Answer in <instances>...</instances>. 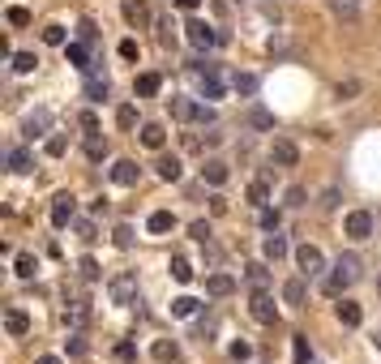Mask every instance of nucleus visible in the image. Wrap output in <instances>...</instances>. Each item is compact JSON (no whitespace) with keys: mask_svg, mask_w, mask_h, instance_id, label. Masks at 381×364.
I'll list each match as a JSON object with an SVG mask.
<instances>
[{"mask_svg":"<svg viewBox=\"0 0 381 364\" xmlns=\"http://www.w3.org/2000/svg\"><path fill=\"white\" fill-rule=\"evenodd\" d=\"M13 270H18V279H35V270H39V262L30 253H18V262H13Z\"/></svg>","mask_w":381,"mask_h":364,"instance_id":"29","label":"nucleus"},{"mask_svg":"<svg viewBox=\"0 0 381 364\" xmlns=\"http://www.w3.org/2000/svg\"><path fill=\"white\" fill-rule=\"evenodd\" d=\"M43 43H47V47H65V43H69L65 26H47V30H43Z\"/></svg>","mask_w":381,"mask_h":364,"instance_id":"36","label":"nucleus"},{"mask_svg":"<svg viewBox=\"0 0 381 364\" xmlns=\"http://www.w3.org/2000/svg\"><path fill=\"white\" fill-rule=\"evenodd\" d=\"M176 5H180L185 13H193V9H197V0H176Z\"/></svg>","mask_w":381,"mask_h":364,"instance_id":"56","label":"nucleus"},{"mask_svg":"<svg viewBox=\"0 0 381 364\" xmlns=\"http://www.w3.org/2000/svg\"><path fill=\"white\" fill-rule=\"evenodd\" d=\"M210 211L214 215H227V197H210Z\"/></svg>","mask_w":381,"mask_h":364,"instance_id":"52","label":"nucleus"},{"mask_svg":"<svg viewBox=\"0 0 381 364\" xmlns=\"http://www.w3.org/2000/svg\"><path fill=\"white\" fill-rule=\"evenodd\" d=\"M201 176H206L210 184H227V163H223V159H206Z\"/></svg>","mask_w":381,"mask_h":364,"instance_id":"21","label":"nucleus"},{"mask_svg":"<svg viewBox=\"0 0 381 364\" xmlns=\"http://www.w3.org/2000/svg\"><path fill=\"white\" fill-rule=\"evenodd\" d=\"M172 279H176V283H193V266L185 262V257H176V262H172Z\"/></svg>","mask_w":381,"mask_h":364,"instance_id":"38","label":"nucleus"},{"mask_svg":"<svg viewBox=\"0 0 381 364\" xmlns=\"http://www.w3.org/2000/svg\"><path fill=\"white\" fill-rule=\"evenodd\" d=\"M185 30H189V43H193L197 51H206V47H219V43H227V30H214V26H206V22H189Z\"/></svg>","mask_w":381,"mask_h":364,"instance_id":"3","label":"nucleus"},{"mask_svg":"<svg viewBox=\"0 0 381 364\" xmlns=\"http://www.w3.org/2000/svg\"><path fill=\"white\" fill-rule=\"evenodd\" d=\"M172 313H176V318H193V313H197V300H193V296H176V300H172Z\"/></svg>","mask_w":381,"mask_h":364,"instance_id":"31","label":"nucleus"},{"mask_svg":"<svg viewBox=\"0 0 381 364\" xmlns=\"http://www.w3.org/2000/svg\"><path fill=\"white\" fill-rule=\"evenodd\" d=\"M172 116H176V120L210 125V120H214V108H210V103H193V99H172Z\"/></svg>","mask_w":381,"mask_h":364,"instance_id":"2","label":"nucleus"},{"mask_svg":"<svg viewBox=\"0 0 381 364\" xmlns=\"http://www.w3.org/2000/svg\"><path fill=\"white\" fill-rule=\"evenodd\" d=\"M35 364H65V360H61V356H39Z\"/></svg>","mask_w":381,"mask_h":364,"instance_id":"55","label":"nucleus"},{"mask_svg":"<svg viewBox=\"0 0 381 364\" xmlns=\"http://www.w3.org/2000/svg\"><path fill=\"white\" fill-rule=\"evenodd\" d=\"M116 356H120V360H137V347H133V343H120Z\"/></svg>","mask_w":381,"mask_h":364,"instance_id":"51","label":"nucleus"},{"mask_svg":"<svg viewBox=\"0 0 381 364\" xmlns=\"http://www.w3.org/2000/svg\"><path fill=\"white\" fill-rule=\"evenodd\" d=\"M163 142H168L163 125H142V146H146V150H163Z\"/></svg>","mask_w":381,"mask_h":364,"instance_id":"20","label":"nucleus"},{"mask_svg":"<svg viewBox=\"0 0 381 364\" xmlns=\"http://www.w3.org/2000/svg\"><path fill=\"white\" fill-rule=\"evenodd\" d=\"M244 279H249L257 291H266V287H270V270H266V262H253V266H244Z\"/></svg>","mask_w":381,"mask_h":364,"instance_id":"23","label":"nucleus"},{"mask_svg":"<svg viewBox=\"0 0 381 364\" xmlns=\"http://www.w3.org/2000/svg\"><path fill=\"white\" fill-rule=\"evenodd\" d=\"M261 253H266V262H283V257H287V236L270 232V236L261 240Z\"/></svg>","mask_w":381,"mask_h":364,"instance_id":"13","label":"nucleus"},{"mask_svg":"<svg viewBox=\"0 0 381 364\" xmlns=\"http://www.w3.org/2000/svg\"><path fill=\"white\" fill-rule=\"evenodd\" d=\"M77 236L82 240H94V223H77Z\"/></svg>","mask_w":381,"mask_h":364,"instance_id":"54","label":"nucleus"},{"mask_svg":"<svg viewBox=\"0 0 381 364\" xmlns=\"http://www.w3.org/2000/svg\"><path fill=\"white\" fill-rule=\"evenodd\" d=\"M86 159H90V163L107 159V142H103L99 133H86Z\"/></svg>","mask_w":381,"mask_h":364,"instance_id":"26","label":"nucleus"},{"mask_svg":"<svg viewBox=\"0 0 381 364\" xmlns=\"http://www.w3.org/2000/svg\"><path fill=\"white\" fill-rule=\"evenodd\" d=\"M65 56H69V65H77L82 73L94 69V65H90V47H86V39H82V43H65Z\"/></svg>","mask_w":381,"mask_h":364,"instance_id":"14","label":"nucleus"},{"mask_svg":"<svg viewBox=\"0 0 381 364\" xmlns=\"http://www.w3.org/2000/svg\"><path fill=\"white\" fill-rule=\"evenodd\" d=\"M73 215H77V197L73 193H56V197H51V223H56V227H69Z\"/></svg>","mask_w":381,"mask_h":364,"instance_id":"7","label":"nucleus"},{"mask_svg":"<svg viewBox=\"0 0 381 364\" xmlns=\"http://www.w3.org/2000/svg\"><path fill=\"white\" fill-rule=\"evenodd\" d=\"M249 201L257 206V211H261V206H270V180H266V176L249 184Z\"/></svg>","mask_w":381,"mask_h":364,"instance_id":"25","label":"nucleus"},{"mask_svg":"<svg viewBox=\"0 0 381 364\" xmlns=\"http://www.w3.org/2000/svg\"><path fill=\"white\" fill-rule=\"evenodd\" d=\"M296 262H300L304 279H317V275L325 270V257H321V249H317V244H300V249H296Z\"/></svg>","mask_w":381,"mask_h":364,"instance_id":"6","label":"nucleus"},{"mask_svg":"<svg viewBox=\"0 0 381 364\" xmlns=\"http://www.w3.org/2000/svg\"><path fill=\"white\" fill-rule=\"evenodd\" d=\"M270 163H275V168H296V163H300V150H296V142L275 137V146H270Z\"/></svg>","mask_w":381,"mask_h":364,"instance_id":"8","label":"nucleus"},{"mask_svg":"<svg viewBox=\"0 0 381 364\" xmlns=\"http://www.w3.org/2000/svg\"><path fill=\"white\" fill-rule=\"evenodd\" d=\"M77 275H82L86 283H94V279H99V262H94V257H82V262H77Z\"/></svg>","mask_w":381,"mask_h":364,"instance_id":"40","label":"nucleus"},{"mask_svg":"<svg viewBox=\"0 0 381 364\" xmlns=\"http://www.w3.org/2000/svg\"><path fill=\"white\" fill-rule=\"evenodd\" d=\"M172 227H176V215H172V211H154V215L146 219V232H154V236L172 232Z\"/></svg>","mask_w":381,"mask_h":364,"instance_id":"18","label":"nucleus"},{"mask_svg":"<svg viewBox=\"0 0 381 364\" xmlns=\"http://www.w3.org/2000/svg\"><path fill=\"white\" fill-rule=\"evenodd\" d=\"M137 51H142L137 39H120V56H125V61H137Z\"/></svg>","mask_w":381,"mask_h":364,"instance_id":"47","label":"nucleus"},{"mask_svg":"<svg viewBox=\"0 0 381 364\" xmlns=\"http://www.w3.org/2000/svg\"><path fill=\"white\" fill-rule=\"evenodd\" d=\"M107 296H112V304H137V275H112V283H107Z\"/></svg>","mask_w":381,"mask_h":364,"instance_id":"4","label":"nucleus"},{"mask_svg":"<svg viewBox=\"0 0 381 364\" xmlns=\"http://www.w3.org/2000/svg\"><path fill=\"white\" fill-rule=\"evenodd\" d=\"M347 236L351 240H368L373 236V215L368 211H351L347 215Z\"/></svg>","mask_w":381,"mask_h":364,"instance_id":"11","label":"nucleus"},{"mask_svg":"<svg viewBox=\"0 0 381 364\" xmlns=\"http://www.w3.org/2000/svg\"><path fill=\"white\" fill-rule=\"evenodd\" d=\"M112 180H116L120 189H133V184L142 180V168H137L133 159H116V168H112Z\"/></svg>","mask_w":381,"mask_h":364,"instance_id":"10","label":"nucleus"},{"mask_svg":"<svg viewBox=\"0 0 381 364\" xmlns=\"http://www.w3.org/2000/svg\"><path fill=\"white\" fill-rule=\"evenodd\" d=\"M176 356H180L176 343H168V339H158V343H154V360H176Z\"/></svg>","mask_w":381,"mask_h":364,"instance_id":"39","label":"nucleus"},{"mask_svg":"<svg viewBox=\"0 0 381 364\" xmlns=\"http://www.w3.org/2000/svg\"><path fill=\"white\" fill-rule=\"evenodd\" d=\"M261 227H266V232H279V211H270V206H261Z\"/></svg>","mask_w":381,"mask_h":364,"instance_id":"44","label":"nucleus"},{"mask_svg":"<svg viewBox=\"0 0 381 364\" xmlns=\"http://www.w3.org/2000/svg\"><path fill=\"white\" fill-rule=\"evenodd\" d=\"M377 296H381V275H377Z\"/></svg>","mask_w":381,"mask_h":364,"instance_id":"57","label":"nucleus"},{"mask_svg":"<svg viewBox=\"0 0 381 364\" xmlns=\"http://www.w3.org/2000/svg\"><path fill=\"white\" fill-rule=\"evenodd\" d=\"M35 65H39V56H35V51H13V73H35Z\"/></svg>","mask_w":381,"mask_h":364,"instance_id":"27","label":"nucleus"},{"mask_svg":"<svg viewBox=\"0 0 381 364\" xmlns=\"http://www.w3.org/2000/svg\"><path fill=\"white\" fill-rule=\"evenodd\" d=\"M292 356H296V364H308V360H313V347H308V339H304V334H296Z\"/></svg>","mask_w":381,"mask_h":364,"instance_id":"35","label":"nucleus"},{"mask_svg":"<svg viewBox=\"0 0 381 364\" xmlns=\"http://www.w3.org/2000/svg\"><path fill=\"white\" fill-rule=\"evenodd\" d=\"M158 180H180V159H158Z\"/></svg>","mask_w":381,"mask_h":364,"instance_id":"33","label":"nucleus"},{"mask_svg":"<svg viewBox=\"0 0 381 364\" xmlns=\"http://www.w3.org/2000/svg\"><path fill=\"white\" fill-rule=\"evenodd\" d=\"M360 257L356 253H343L339 262H335V270H330V279H325V296H343V287H351L356 279H360Z\"/></svg>","mask_w":381,"mask_h":364,"instance_id":"1","label":"nucleus"},{"mask_svg":"<svg viewBox=\"0 0 381 364\" xmlns=\"http://www.w3.org/2000/svg\"><path fill=\"white\" fill-rule=\"evenodd\" d=\"M287 206H304V189H287Z\"/></svg>","mask_w":381,"mask_h":364,"instance_id":"53","label":"nucleus"},{"mask_svg":"<svg viewBox=\"0 0 381 364\" xmlns=\"http://www.w3.org/2000/svg\"><path fill=\"white\" fill-rule=\"evenodd\" d=\"M82 129H86V133H99V116H94V112H82Z\"/></svg>","mask_w":381,"mask_h":364,"instance_id":"50","label":"nucleus"},{"mask_svg":"<svg viewBox=\"0 0 381 364\" xmlns=\"http://www.w3.org/2000/svg\"><path fill=\"white\" fill-rule=\"evenodd\" d=\"M107 90H112V86H107V77H94V73H86V99L103 103V99H107Z\"/></svg>","mask_w":381,"mask_h":364,"instance_id":"24","label":"nucleus"},{"mask_svg":"<svg viewBox=\"0 0 381 364\" xmlns=\"http://www.w3.org/2000/svg\"><path fill=\"white\" fill-rule=\"evenodd\" d=\"M120 9H125V22H129L133 30L150 26V9H146V0H120Z\"/></svg>","mask_w":381,"mask_h":364,"instance_id":"12","label":"nucleus"},{"mask_svg":"<svg viewBox=\"0 0 381 364\" xmlns=\"http://www.w3.org/2000/svg\"><path fill=\"white\" fill-rule=\"evenodd\" d=\"M339 322H343V326H351V330H356V326H360V322H364V308H360V304H356V300H343V304H339Z\"/></svg>","mask_w":381,"mask_h":364,"instance_id":"19","label":"nucleus"},{"mask_svg":"<svg viewBox=\"0 0 381 364\" xmlns=\"http://www.w3.org/2000/svg\"><path fill=\"white\" fill-rule=\"evenodd\" d=\"M9 172H18V176L35 172V154H30L26 146H13V150H9Z\"/></svg>","mask_w":381,"mask_h":364,"instance_id":"15","label":"nucleus"},{"mask_svg":"<svg viewBox=\"0 0 381 364\" xmlns=\"http://www.w3.org/2000/svg\"><path fill=\"white\" fill-rule=\"evenodd\" d=\"M65 322H73V326H86V322H90V308H86V300H73V308L65 313Z\"/></svg>","mask_w":381,"mask_h":364,"instance_id":"34","label":"nucleus"},{"mask_svg":"<svg viewBox=\"0 0 381 364\" xmlns=\"http://www.w3.org/2000/svg\"><path fill=\"white\" fill-rule=\"evenodd\" d=\"M116 125H120V129H133V125H137V108H129V103H125V108L116 112Z\"/></svg>","mask_w":381,"mask_h":364,"instance_id":"42","label":"nucleus"},{"mask_svg":"<svg viewBox=\"0 0 381 364\" xmlns=\"http://www.w3.org/2000/svg\"><path fill=\"white\" fill-rule=\"evenodd\" d=\"M43 150H47V154H51V159H61V154H65V150H69V137H65V133H51V137H47V142H43Z\"/></svg>","mask_w":381,"mask_h":364,"instance_id":"30","label":"nucleus"},{"mask_svg":"<svg viewBox=\"0 0 381 364\" xmlns=\"http://www.w3.org/2000/svg\"><path fill=\"white\" fill-rule=\"evenodd\" d=\"M206 291H210V296H232V291H236V279L223 275V270H214V275L206 279Z\"/></svg>","mask_w":381,"mask_h":364,"instance_id":"17","label":"nucleus"},{"mask_svg":"<svg viewBox=\"0 0 381 364\" xmlns=\"http://www.w3.org/2000/svg\"><path fill=\"white\" fill-rule=\"evenodd\" d=\"M249 125H253V129H275V116H270L266 108H253V112H249Z\"/></svg>","mask_w":381,"mask_h":364,"instance_id":"37","label":"nucleus"},{"mask_svg":"<svg viewBox=\"0 0 381 364\" xmlns=\"http://www.w3.org/2000/svg\"><path fill=\"white\" fill-rule=\"evenodd\" d=\"M112 240H116V249H133V227H129V223H120V227L112 232Z\"/></svg>","mask_w":381,"mask_h":364,"instance_id":"41","label":"nucleus"},{"mask_svg":"<svg viewBox=\"0 0 381 364\" xmlns=\"http://www.w3.org/2000/svg\"><path fill=\"white\" fill-rule=\"evenodd\" d=\"M5 330H9L13 339H22V334L30 330V318L22 313V308H18V304H13V308H5Z\"/></svg>","mask_w":381,"mask_h":364,"instance_id":"16","label":"nucleus"},{"mask_svg":"<svg viewBox=\"0 0 381 364\" xmlns=\"http://www.w3.org/2000/svg\"><path fill=\"white\" fill-rule=\"evenodd\" d=\"M249 356H253V347H249L244 339H236V343H232V360H249Z\"/></svg>","mask_w":381,"mask_h":364,"instance_id":"48","label":"nucleus"},{"mask_svg":"<svg viewBox=\"0 0 381 364\" xmlns=\"http://www.w3.org/2000/svg\"><path fill=\"white\" fill-rule=\"evenodd\" d=\"M249 313H253V322H261V326H275V322H279L275 296H270V291H253V300H249Z\"/></svg>","mask_w":381,"mask_h":364,"instance_id":"5","label":"nucleus"},{"mask_svg":"<svg viewBox=\"0 0 381 364\" xmlns=\"http://www.w3.org/2000/svg\"><path fill=\"white\" fill-rule=\"evenodd\" d=\"M9 26H30V9L13 5V9H9Z\"/></svg>","mask_w":381,"mask_h":364,"instance_id":"45","label":"nucleus"},{"mask_svg":"<svg viewBox=\"0 0 381 364\" xmlns=\"http://www.w3.org/2000/svg\"><path fill=\"white\" fill-rule=\"evenodd\" d=\"M189 236H193V240H201V244H210V223H206V219H197V223L189 227Z\"/></svg>","mask_w":381,"mask_h":364,"instance_id":"46","label":"nucleus"},{"mask_svg":"<svg viewBox=\"0 0 381 364\" xmlns=\"http://www.w3.org/2000/svg\"><path fill=\"white\" fill-rule=\"evenodd\" d=\"M65 347H69V356H86V339H82V330H73V334L65 339Z\"/></svg>","mask_w":381,"mask_h":364,"instance_id":"43","label":"nucleus"},{"mask_svg":"<svg viewBox=\"0 0 381 364\" xmlns=\"http://www.w3.org/2000/svg\"><path fill=\"white\" fill-rule=\"evenodd\" d=\"M158 86H163V77H158V73H142V77L133 82V90H137L142 99H154V94H158Z\"/></svg>","mask_w":381,"mask_h":364,"instance_id":"22","label":"nucleus"},{"mask_svg":"<svg viewBox=\"0 0 381 364\" xmlns=\"http://www.w3.org/2000/svg\"><path fill=\"white\" fill-rule=\"evenodd\" d=\"M232 86H236V94H257V86H261V82H257V73H236V77H232Z\"/></svg>","mask_w":381,"mask_h":364,"instance_id":"28","label":"nucleus"},{"mask_svg":"<svg viewBox=\"0 0 381 364\" xmlns=\"http://www.w3.org/2000/svg\"><path fill=\"white\" fill-rule=\"evenodd\" d=\"M304 291H308L304 279H292V283L283 287V300H287V304H304Z\"/></svg>","mask_w":381,"mask_h":364,"instance_id":"32","label":"nucleus"},{"mask_svg":"<svg viewBox=\"0 0 381 364\" xmlns=\"http://www.w3.org/2000/svg\"><path fill=\"white\" fill-rule=\"evenodd\" d=\"M351 94H360V82H339V99H351Z\"/></svg>","mask_w":381,"mask_h":364,"instance_id":"49","label":"nucleus"},{"mask_svg":"<svg viewBox=\"0 0 381 364\" xmlns=\"http://www.w3.org/2000/svg\"><path fill=\"white\" fill-rule=\"evenodd\" d=\"M47 125H51V112H47V108H35V112H26L22 133H26V137H43V133H47Z\"/></svg>","mask_w":381,"mask_h":364,"instance_id":"9","label":"nucleus"}]
</instances>
